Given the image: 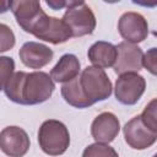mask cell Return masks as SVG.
<instances>
[{
	"label": "cell",
	"mask_w": 157,
	"mask_h": 157,
	"mask_svg": "<svg viewBox=\"0 0 157 157\" xmlns=\"http://www.w3.org/2000/svg\"><path fill=\"white\" fill-rule=\"evenodd\" d=\"M23 31L52 44L65 43L72 37L70 28L63 20L50 17L43 10L29 22V25Z\"/></svg>",
	"instance_id": "cell-1"
},
{
	"label": "cell",
	"mask_w": 157,
	"mask_h": 157,
	"mask_svg": "<svg viewBox=\"0 0 157 157\" xmlns=\"http://www.w3.org/2000/svg\"><path fill=\"white\" fill-rule=\"evenodd\" d=\"M55 85L53 78L43 71L25 72L21 85V104L33 105L50 98Z\"/></svg>",
	"instance_id": "cell-2"
},
{
	"label": "cell",
	"mask_w": 157,
	"mask_h": 157,
	"mask_svg": "<svg viewBox=\"0 0 157 157\" xmlns=\"http://www.w3.org/2000/svg\"><path fill=\"white\" fill-rule=\"evenodd\" d=\"M38 142L44 153L49 156H60L70 145V134L61 121L49 119L39 128Z\"/></svg>",
	"instance_id": "cell-3"
},
{
	"label": "cell",
	"mask_w": 157,
	"mask_h": 157,
	"mask_svg": "<svg viewBox=\"0 0 157 157\" xmlns=\"http://www.w3.org/2000/svg\"><path fill=\"white\" fill-rule=\"evenodd\" d=\"M78 81L86 99L91 104L104 101L112 94V82L105 71L101 67L87 66L81 72Z\"/></svg>",
	"instance_id": "cell-4"
},
{
	"label": "cell",
	"mask_w": 157,
	"mask_h": 157,
	"mask_svg": "<svg viewBox=\"0 0 157 157\" xmlns=\"http://www.w3.org/2000/svg\"><path fill=\"white\" fill-rule=\"evenodd\" d=\"M63 21L70 28L72 37L92 34L96 28V17L91 7L83 1H74L66 9Z\"/></svg>",
	"instance_id": "cell-5"
},
{
	"label": "cell",
	"mask_w": 157,
	"mask_h": 157,
	"mask_svg": "<svg viewBox=\"0 0 157 157\" xmlns=\"http://www.w3.org/2000/svg\"><path fill=\"white\" fill-rule=\"evenodd\" d=\"M145 88L146 81L141 75L136 72L123 74L115 82V98L121 104L132 105L141 98Z\"/></svg>",
	"instance_id": "cell-6"
},
{
	"label": "cell",
	"mask_w": 157,
	"mask_h": 157,
	"mask_svg": "<svg viewBox=\"0 0 157 157\" xmlns=\"http://www.w3.org/2000/svg\"><path fill=\"white\" fill-rule=\"evenodd\" d=\"M118 31L125 42L135 44L146 39L148 34V25L141 13L129 11L120 16L118 22Z\"/></svg>",
	"instance_id": "cell-7"
},
{
	"label": "cell",
	"mask_w": 157,
	"mask_h": 157,
	"mask_svg": "<svg viewBox=\"0 0 157 157\" xmlns=\"http://www.w3.org/2000/svg\"><path fill=\"white\" fill-rule=\"evenodd\" d=\"M117 52L118 55L113 66L115 74L123 75L129 72H137L142 69L144 53L137 45L129 42H121L117 45Z\"/></svg>",
	"instance_id": "cell-8"
},
{
	"label": "cell",
	"mask_w": 157,
	"mask_h": 157,
	"mask_svg": "<svg viewBox=\"0 0 157 157\" xmlns=\"http://www.w3.org/2000/svg\"><path fill=\"white\" fill-rule=\"evenodd\" d=\"M126 144L135 150H145L157 141V134L151 131L140 115L134 117L123 128Z\"/></svg>",
	"instance_id": "cell-9"
},
{
	"label": "cell",
	"mask_w": 157,
	"mask_h": 157,
	"mask_svg": "<svg viewBox=\"0 0 157 157\" xmlns=\"http://www.w3.org/2000/svg\"><path fill=\"white\" fill-rule=\"evenodd\" d=\"M0 147L9 157H23L29 148V137L22 128L6 126L0 134Z\"/></svg>",
	"instance_id": "cell-10"
},
{
	"label": "cell",
	"mask_w": 157,
	"mask_h": 157,
	"mask_svg": "<svg viewBox=\"0 0 157 157\" xmlns=\"http://www.w3.org/2000/svg\"><path fill=\"white\" fill-rule=\"evenodd\" d=\"M120 130L118 118L110 112H103L94 118L91 125V135L96 142L109 144L112 142Z\"/></svg>",
	"instance_id": "cell-11"
},
{
	"label": "cell",
	"mask_w": 157,
	"mask_h": 157,
	"mask_svg": "<svg viewBox=\"0 0 157 157\" xmlns=\"http://www.w3.org/2000/svg\"><path fill=\"white\" fill-rule=\"evenodd\" d=\"M18 56L25 66L29 69H40L52 61L53 50L42 43L27 42L21 47Z\"/></svg>",
	"instance_id": "cell-12"
},
{
	"label": "cell",
	"mask_w": 157,
	"mask_h": 157,
	"mask_svg": "<svg viewBox=\"0 0 157 157\" xmlns=\"http://www.w3.org/2000/svg\"><path fill=\"white\" fill-rule=\"evenodd\" d=\"M87 55L93 65L101 69H105L114 66L118 52H117V47L113 45L112 43L98 40L90 47Z\"/></svg>",
	"instance_id": "cell-13"
},
{
	"label": "cell",
	"mask_w": 157,
	"mask_h": 157,
	"mask_svg": "<svg viewBox=\"0 0 157 157\" xmlns=\"http://www.w3.org/2000/svg\"><path fill=\"white\" fill-rule=\"evenodd\" d=\"M80 72V61L74 54H64L50 71V77L55 82H70Z\"/></svg>",
	"instance_id": "cell-14"
},
{
	"label": "cell",
	"mask_w": 157,
	"mask_h": 157,
	"mask_svg": "<svg viewBox=\"0 0 157 157\" xmlns=\"http://www.w3.org/2000/svg\"><path fill=\"white\" fill-rule=\"evenodd\" d=\"M9 6L18 23V26L25 29L27 25L42 11L40 2L36 0H18L9 2Z\"/></svg>",
	"instance_id": "cell-15"
},
{
	"label": "cell",
	"mask_w": 157,
	"mask_h": 157,
	"mask_svg": "<svg viewBox=\"0 0 157 157\" xmlns=\"http://www.w3.org/2000/svg\"><path fill=\"white\" fill-rule=\"evenodd\" d=\"M61 96L65 99L66 103H69L70 105L75 107V108H87L91 107L92 104L86 99L81 86H80V81L78 77L74 78L70 82H66L61 87Z\"/></svg>",
	"instance_id": "cell-16"
},
{
	"label": "cell",
	"mask_w": 157,
	"mask_h": 157,
	"mask_svg": "<svg viewBox=\"0 0 157 157\" xmlns=\"http://www.w3.org/2000/svg\"><path fill=\"white\" fill-rule=\"evenodd\" d=\"M82 157H119L117 151L107 144L96 142L88 145L82 153Z\"/></svg>",
	"instance_id": "cell-17"
},
{
	"label": "cell",
	"mask_w": 157,
	"mask_h": 157,
	"mask_svg": "<svg viewBox=\"0 0 157 157\" xmlns=\"http://www.w3.org/2000/svg\"><path fill=\"white\" fill-rule=\"evenodd\" d=\"M141 119L144 124L153 132L157 134V98H153L147 103L144 112L141 113Z\"/></svg>",
	"instance_id": "cell-18"
},
{
	"label": "cell",
	"mask_w": 157,
	"mask_h": 157,
	"mask_svg": "<svg viewBox=\"0 0 157 157\" xmlns=\"http://www.w3.org/2000/svg\"><path fill=\"white\" fill-rule=\"evenodd\" d=\"M0 36H1L0 52H6V50L11 49L15 45V36H13V32L5 23H1L0 25Z\"/></svg>",
	"instance_id": "cell-19"
},
{
	"label": "cell",
	"mask_w": 157,
	"mask_h": 157,
	"mask_svg": "<svg viewBox=\"0 0 157 157\" xmlns=\"http://www.w3.org/2000/svg\"><path fill=\"white\" fill-rule=\"evenodd\" d=\"M0 72H1V87L12 77L13 75V69H15V63L11 58L7 56H1L0 58Z\"/></svg>",
	"instance_id": "cell-20"
},
{
	"label": "cell",
	"mask_w": 157,
	"mask_h": 157,
	"mask_svg": "<svg viewBox=\"0 0 157 157\" xmlns=\"http://www.w3.org/2000/svg\"><path fill=\"white\" fill-rule=\"evenodd\" d=\"M142 64L148 72L157 76V48H151L144 54Z\"/></svg>",
	"instance_id": "cell-21"
},
{
	"label": "cell",
	"mask_w": 157,
	"mask_h": 157,
	"mask_svg": "<svg viewBox=\"0 0 157 157\" xmlns=\"http://www.w3.org/2000/svg\"><path fill=\"white\" fill-rule=\"evenodd\" d=\"M153 157H157V153H156V155H155V156H153Z\"/></svg>",
	"instance_id": "cell-22"
}]
</instances>
